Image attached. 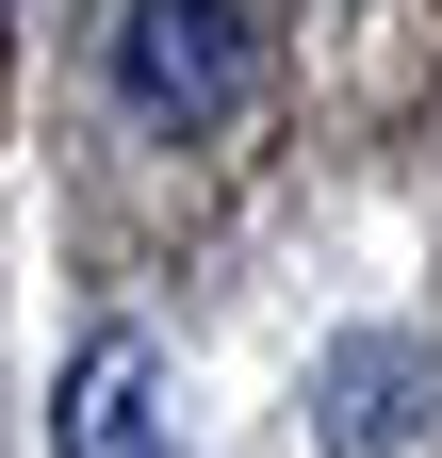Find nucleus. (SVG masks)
<instances>
[{"label": "nucleus", "instance_id": "1", "mask_svg": "<svg viewBox=\"0 0 442 458\" xmlns=\"http://www.w3.org/2000/svg\"><path fill=\"white\" fill-rule=\"evenodd\" d=\"M262 82L246 0H115V114L132 131H230Z\"/></svg>", "mask_w": 442, "mask_h": 458}, {"label": "nucleus", "instance_id": "2", "mask_svg": "<svg viewBox=\"0 0 442 458\" xmlns=\"http://www.w3.org/2000/svg\"><path fill=\"white\" fill-rule=\"evenodd\" d=\"M426 393H442L426 344L361 327V344H327V377H311V442H327V458H394V442L426 426Z\"/></svg>", "mask_w": 442, "mask_h": 458}, {"label": "nucleus", "instance_id": "3", "mask_svg": "<svg viewBox=\"0 0 442 458\" xmlns=\"http://www.w3.org/2000/svg\"><path fill=\"white\" fill-rule=\"evenodd\" d=\"M49 442L66 458H164V360L132 327H98L82 360H66V410H49Z\"/></svg>", "mask_w": 442, "mask_h": 458}]
</instances>
